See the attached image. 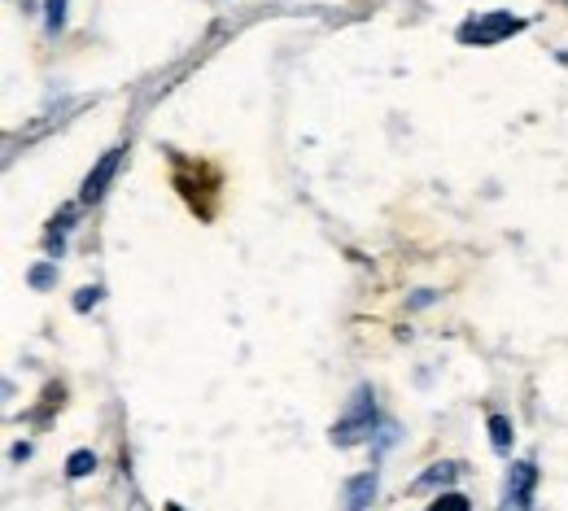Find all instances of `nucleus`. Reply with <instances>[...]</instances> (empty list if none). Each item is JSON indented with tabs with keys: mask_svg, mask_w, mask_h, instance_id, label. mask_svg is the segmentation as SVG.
Listing matches in <instances>:
<instances>
[{
	"mask_svg": "<svg viewBox=\"0 0 568 511\" xmlns=\"http://www.w3.org/2000/svg\"><path fill=\"white\" fill-rule=\"evenodd\" d=\"M371 424H376V393H371V385H359L346 415L332 424V441L337 446H354V441H363L371 433Z\"/></svg>",
	"mask_w": 568,
	"mask_h": 511,
	"instance_id": "nucleus-1",
	"label": "nucleus"
},
{
	"mask_svg": "<svg viewBox=\"0 0 568 511\" xmlns=\"http://www.w3.org/2000/svg\"><path fill=\"white\" fill-rule=\"evenodd\" d=\"M516 14H490V18H477V26H459V40L464 44H498L503 35H516L520 31Z\"/></svg>",
	"mask_w": 568,
	"mask_h": 511,
	"instance_id": "nucleus-2",
	"label": "nucleus"
},
{
	"mask_svg": "<svg viewBox=\"0 0 568 511\" xmlns=\"http://www.w3.org/2000/svg\"><path fill=\"white\" fill-rule=\"evenodd\" d=\"M119 162H123V149H114V153H105V158H101L97 162V170H92V175H88V179H83V201H88V206H92V201H101V197H105V188H110V179H114V175H119Z\"/></svg>",
	"mask_w": 568,
	"mask_h": 511,
	"instance_id": "nucleus-3",
	"label": "nucleus"
},
{
	"mask_svg": "<svg viewBox=\"0 0 568 511\" xmlns=\"http://www.w3.org/2000/svg\"><path fill=\"white\" fill-rule=\"evenodd\" d=\"M459 472H464V468H459V463H433V468H428V472H424L420 481H416V486H411V494H424V489H433V486H450V481H459Z\"/></svg>",
	"mask_w": 568,
	"mask_h": 511,
	"instance_id": "nucleus-4",
	"label": "nucleus"
},
{
	"mask_svg": "<svg viewBox=\"0 0 568 511\" xmlns=\"http://www.w3.org/2000/svg\"><path fill=\"white\" fill-rule=\"evenodd\" d=\"M371 498H376V477H371V472L368 477H354L346 486V511H363Z\"/></svg>",
	"mask_w": 568,
	"mask_h": 511,
	"instance_id": "nucleus-5",
	"label": "nucleus"
},
{
	"mask_svg": "<svg viewBox=\"0 0 568 511\" xmlns=\"http://www.w3.org/2000/svg\"><path fill=\"white\" fill-rule=\"evenodd\" d=\"M529 489H534V463H516L512 481H507V494L512 498H529Z\"/></svg>",
	"mask_w": 568,
	"mask_h": 511,
	"instance_id": "nucleus-6",
	"label": "nucleus"
},
{
	"mask_svg": "<svg viewBox=\"0 0 568 511\" xmlns=\"http://www.w3.org/2000/svg\"><path fill=\"white\" fill-rule=\"evenodd\" d=\"M490 441H495L498 455L512 450V419H507V415H490Z\"/></svg>",
	"mask_w": 568,
	"mask_h": 511,
	"instance_id": "nucleus-7",
	"label": "nucleus"
},
{
	"mask_svg": "<svg viewBox=\"0 0 568 511\" xmlns=\"http://www.w3.org/2000/svg\"><path fill=\"white\" fill-rule=\"evenodd\" d=\"M92 468H97V455H92V450H74L71 459H66V477H71V481H83Z\"/></svg>",
	"mask_w": 568,
	"mask_h": 511,
	"instance_id": "nucleus-8",
	"label": "nucleus"
},
{
	"mask_svg": "<svg viewBox=\"0 0 568 511\" xmlns=\"http://www.w3.org/2000/svg\"><path fill=\"white\" fill-rule=\"evenodd\" d=\"M428 511H472V503L464 498V494H446V498H438Z\"/></svg>",
	"mask_w": 568,
	"mask_h": 511,
	"instance_id": "nucleus-9",
	"label": "nucleus"
},
{
	"mask_svg": "<svg viewBox=\"0 0 568 511\" xmlns=\"http://www.w3.org/2000/svg\"><path fill=\"white\" fill-rule=\"evenodd\" d=\"M101 302V289H79L74 293V311H92Z\"/></svg>",
	"mask_w": 568,
	"mask_h": 511,
	"instance_id": "nucleus-10",
	"label": "nucleus"
},
{
	"mask_svg": "<svg viewBox=\"0 0 568 511\" xmlns=\"http://www.w3.org/2000/svg\"><path fill=\"white\" fill-rule=\"evenodd\" d=\"M53 284V267L49 263H40V267L31 271V289H49Z\"/></svg>",
	"mask_w": 568,
	"mask_h": 511,
	"instance_id": "nucleus-11",
	"label": "nucleus"
},
{
	"mask_svg": "<svg viewBox=\"0 0 568 511\" xmlns=\"http://www.w3.org/2000/svg\"><path fill=\"white\" fill-rule=\"evenodd\" d=\"M62 23H66V0H49V26L57 31Z\"/></svg>",
	"mask_w": 568,
	"mask_h": 511,
	"instance_id": "nucleus-12",
	"label": "nucleus"
},
{
	"mask_svg": "<svg viewBox=\"0 0 568 511\" xmlns=\"http://www.w3.org/2000/svg\"><path fill=\"white\" fill-rule=\"evenodd\" d=\"M428 302H433V293H428V289H420V293H411V306H428Z\"/></svg>",
	"mask_w": 568,
	"mask_h": 511,
	"instance_id": "nucleus-13",
	"label": "nucleus"
},
{
	"mask_svg": "<svg viewBox=\"0 0 568 511\" xmlns=\"http://www.w3.org/2000/svg\"><path fill=\"white\" fill-rule=\"evenodd\" d=\"M171 511H179V507H171Z\"/></svg>",
	"mask_w": 568,
	"mask_h": 511,
	"instance_id": "nucleus-14",
	"label": "nucleus"
}]
</instances>
